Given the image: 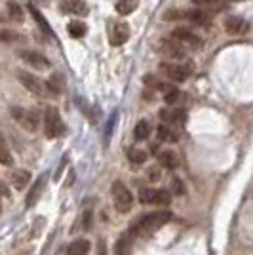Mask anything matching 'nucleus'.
Here are the masks:
<instances>
[{
	"instance_id": "obj_1",
	"label": "nucleus",
	"mask_w": 253,
	"mask_h": 255,
	"mask_svg": "<svg viewBox=\"0 0 253 255\" xmlns=\"http://www.w3.org/2000/svg\"><path fill=\"white\" fill-rule=\"evenodd\" d=\"M169 219H171V212H168V210L147 213L145 217H139L137 221L131 225L129 233L133 236H148V234L156 233L158 229H162Z\"/></svg>"
},
{
	"instance_id": "obj_2",
	"label": "nucleus",
	"mask_w": 253,
	"mask_h": 255,
	"mask_svg": "<svg viewBox=\"0 0 253 255\" xmlns=\"http://www.w3.org/2000/svg\"><path fill=\"white\" fill-rule=\"evenodd\" d=\"M42 122H44V131H46V137L57 139V137H61V135L65 133V124H63V120H61L59 111H57L55 107H46Z\"/></svg>"
},
{
	"instance_id": "obj_3",
	"label": "nucleus",
	"mask_w": 253,
	"mask_h": 255,
	"mask_svg": "<svg viewBox=\"0 0 253 255\" xmlns=\"http://www.w3.org/2000/svg\"><path fill=\"white\" fill-rule=\"evenodd\" d=\"M111 194H113V202L115 208L120 213H127L133 206V194L127 189L122 181H115L111 187Z\"/></svg>"
},
{
	"instance_id": "obj_4",
	"label": "nucleus",
	"mask_w": 253,
	"mask_h": 255,
	"mask_svg": "<svg viewBox=\"0 0 253 255\" xmlns=\"http://www.w3.org/2000/svg\"><path fill=\"white\" fill-rule=\"evenodd\" d=\"M158 71L171 82H185L192 75V65L177 63V61H166V63H160Z\"/></svg>"
},
{
	"instance_id": "obj_5",
	"label": "nucleus",
	"mask_w": 253,
	"mask_h": 255,
	"mask_svg": "<svg viewBox=\"0 0 253 255\" xmlns=\"http://www.w3.org/2000/svg\"><path fill=\"white\" fill-rule=\"evenodd\" d=\"M17 78L32 96H38V97H48L50 96V90H48V84H44L42 80L38 76L31 75L27 71H17Z\"/></svg>"
},
{
	"instance_id": "obj_6",
	"label": "nucleus",
	"mask_w": 253,
	"mask_h": 255,
	"mask_svg": "<svg viewBox=\"0 0 253 255\" xmlns=\"http://www.w3.org/2000/svg\"><path fill=\"white\" fill-rule=\"evenodd\" d=\"M171 40H175L177 44H181L185 50H200L202 48V38L196 32L189 31V29H175L171 32Z\"/></svg>"
},
{
	"instance_id": "obj_7",
	"label": "nucleus",
	"mask_w": 253,
	"mask_h": 255,
	"mask_svg": "<svg viewBox=\"0 0 253 255\" xmlns=\"http://www.w3.org/2000/svg\"><path fill=\"white\" fill-rule=\"evenodd\" d=\"M141 204H154V206H168L171 202V194L162 189H141L139 191Z\"/></svg>"
},
{
	"instance_id": "obj_8",
	"label": "nucleus",
	"mask_w": 253,
	"mask_h": 255,
	"mask_svg": "<svg viewBox=\"0 0 253 255\" xmlns=\"http://www.w3.org/2000/svg\"><path fill=\"white\" fill-rule=\"evenodd\" d=\"M158 52L164 55V57H168L171 61H181V59H185L187 57V50L177 44L175 40H171V38H164V40H160L158 44Z\"/></svg>"
},
{
	"instance_id": "obj_9",
	"label": "nucleus",
	"mask_w": 253,
	"mask_h": 255,
	"mask_svg": "<svg viewBox=\"0 0 253 255\" xmlns=\"http://www.w3.org/2000/svg\"><path fill=\"white\" fill-rule=\"evenodd\" d=\"M11 115L15 117V120H17L25 129L36 131V128H38V113H36V111H25L21 107H11Z\"/></svg>"
},
{
	"instance_id": "obj_10",
	"label": "nucleus",
	"mask_w": 253,
	"mask_h": 255,
	"mask_svg": "<svg viewBox=\"0 0 253 255\" xmlns=\"http://www.w3.org/2000/svg\"><path fill=\"white\" fill-rule=\"evenodd\" d=\"M19 57H21L25 63H29L31 67H34L36 71H46V69H50V67H52V63L48 61V57L42 55V53H38V52L23 50V52H19Z\"/></svg>"
},
{
	"instance_id": "obj_11",
	"label": "nucleus",
	"mask_w": 253,
	"mask_h": 255,
	"mask_svg": "<svg viewBox=\"0 0 253 255\" xmlns=\"http://www.w3.org/2000/svg\"><path fill=\"white\" fill-rule=\"evenodd\" d=\"M225 31L232 36H240V34H246L250 31V23L240 15H229L225 19Z\"/></svg>"
},
{
	"instance_id": "obj_12",
	"label": "nucleus",
	"mask_w": 253,
	"mask_h": 255,
	"mask_svg": "<svg viewBox=\"0 0 253 255\" xmlns=\"http://www.w3.org/2000/svg\"><path fill=\"white\" fill-rule=\"evenodd\" d=\"M129 38V27L126 23H115L113 29H111V34H109V40L113 46H122L124 42H127Z\"/></svg>"
},
{
	"instance_id": "obj_13",
	"label": "nucleus",
	"mask_w": 253,
	"mask_h": 255,
	"mask_svg": "<svg viewBox=\"0 0 253 255\" xmlns=\"http://www.w3.org/2000/svg\"><path fill=\"white\" fill-rule=\"evenodd\" d=\"M133 234L131 233H124L120 238H118V242L115 246V254L116 255H131V246H133Z\"/></svg>"
},
{
	"instance_id": "obj_14",
	"label": "nucleus",
	"mask_w": 253,
	"mask_h": 255,
	"mask_svg": "<svg viewBox=\"0 0 253 255\" xmlns=\"http://www.w3.org/2000/svg\"><path fill=\"white\" fill-rule=\"evenodd\" d=\"M61 8L73 15H86L88 13V6L84 0H61Z\"/></svg>"
},
{
	"instance_id": "obj_15",
	"label": "nucleus",
	"mask_w": 253,
	"mask_h": 255,
	"mask_svg": "<svg viewBox=\"0 0 253 255\" xmlns=\"http://www.w3.org/2000/svg\"><path fill=\"white\" fill-rule=\"evenodd\" d=\"M200 10L208 11V13H211V11H221L227 8V0H192Z\"/></svg>"
},
{
	"instance_id": "obj_16",
	"label": "nucleus",
	"mask_w": 253,
	"mask_h": 255,
	"mask_svg": "<svg viewBox=\"0 0 253 255\" xmlns=\"http://www.w3.org/2000/svg\"><path fill=\"white\" fill-rule=\"evenodd\" d=\"M143 82H145L148 88H152V90H158V92H162V94H168L169 90H173V88H175L173 84L162 82L158 76H154V75H147L145 78H143Z\"/></svg>"
},
{
	"instance_id": "obj_17",
	"label": "nucleus",
	"mask_w": 253,
	"mask_h": 255,
	"mask_svg": "<svg viewBox=\"0 0 253 255\" xmlns=\"http://www.w3.org/2000/svg\"><path fill=\"white\" fill-rule=\"evenodd\" d=\"M160 117L164 122H169V124H177V122H185V111L181 109H166L160 113Z\"/></svg>"
},
{
	"instance_id": "obj_18",
	"label": "nucleus",
	"mask_w": 253,
	"mask_h": 255,
	"mask_svg": "<svg viewBox=\"0 0 253 255\" xmlns=\"http://www.w3.org/2000/svg\"><path fill=\"white\" fill-rule=\"evenodd\" d=\"M46 177H40V179L36 181V185L31 189V192H29V196H27V208H32L34 204H36V200L40 198V194H42V191H44V187H46Z\"/></svg>"
},
{
	"instance_id": "obj_19",
	"label": "nucleus",
	"mask_w": 253,
	"mask_h": 255,
	"mask_svg": "<svg viewBox=\"0 0 253 255\" xmlns=\"http://www.w3.org/2000/svg\"><path fill=\"white\" fill-rule=\"evenodd\" d=\"M158 160H160V164H162L164 168H168V170H175V168H177V164H179L177 154H175L173 150H162Z\"/></svg>"
},
{
	"instance_id": "obj_20",
	"label": "nucleus",
	"mask_w": 253,
	"mask_h": 255,
	"mask_svg": "<svg viewBox=\"0 0 253 255\" xmlns=\"http://www.w3.org/2000/svg\"><path fill=\"white\" fill-rule=\"evenodd\" d=\"M29 181H31V173L27 170H17L11 175V183H13V187H15L17 191L25 189V187L29 185Z\"/></svg>"
},
{
	"instance_id": "obj_21",
	"label": "nucleus",
	"mask_w": 253,
	"mask_h": 255,
	"mask_svg": "<svg viewBox=\"0 0 253 255\" xmlns=\"http://www.w3.org/2000/svg\"><path fill=\"white\" fill-rule=\"evenodd\" d=\"M0 164H4V166H11V164H13L10 147H8V143H6V137H4L2 133H0Z\"/></svg>"
},
{
	"instance_id": "obj_22",
	"label": "nucleus",
	"mask_w": 253,
	"mask_h": 255,
	"mask_svg": "<svg viewBox=\"0 0 253 255\" xmlns=\"http://www.w3.org/2000/svg\"><path fill=\"white\" fill-rule=\"evenodd\" d=\"M135 10H137V0H118L116 2V11L120 15H127Z\"/></svg>"
},
{
	"instance_id": "obj_23",
	"label": "nucleus",
	"mask_w": 253,
	"mask_h": 255,
	"mask_svg": "<svg viewBox=\"0 0 253 255\" xmlns=\"http://www.w3.org/2000/svg\"><path fill=\"white\" fill-rule=\"evenodd\" d=\"M31 13H32V17H34V21L40 25V29H42L46 34H52V27H50V23L44 19V15L40 13V10H38L34 4H31Z\"/></svg>"
},
{
	"instance_id": "obj_24",
	"label": "nucleus",
	"mask_w": 253,
	"mask_h": 255,
	"mask_svg": "<svg viewBox=\"0 0 253 255\" xmlns=\"http://www.w3.org/2000/svg\"><path fill=\"white\" fill-rule=\"evenodd\" d=\"M90 252V242L88 240H76L69 246V255H86Z\"/></svg>"
},
{
	"instance_id": "obj_25",
	"label": "nucleus",
	"mask_w": 253,
	"mask_h": 255,
	"mask_svg": "<svg viewBox=\"0 0 253 255\" xmlns=\"http://www.w3.org/2000/svg\"><path fill=\"white\" fill-rule=\"evenodd\" d=\"M150 124H148L147 120H141V122H137V126H135V131H133V135H135V139L137 141H143V139H147L148 135H150Z\"/></svg>"
},
{
	"instance_id": "obj_26",
	"label": "nucleus",
	"mask_w": 253,
	"mask_h": 255,
	"mask_svg": "<svg viewBox=\"0 0 253 255\" xmlns=\"http://www.w3.org/2000/svg\"><path fill=\"white\" fill-rule=\"evenodd\" d=\"M86 31H88V27H86L82 21L69 23V34H71L73 38H82V36H86Z\"/></svg>"
},
{
	"instance_id": "obj_27",
	"label": "nucleus",
	"mask_w": 253,
	"mask_h": 255,
	"mask_svg": "<svg viewBox=\"0 0 253 255\" xmlns=\"http://www.w3.org/2000/svg\"><path fill=\"white\" fill-rule=\"evenodd\" d=\"M127 160L131 164H143L147 160V150L143 149H129L127 150Z\"/></svg>"
},
{
	"instance_id": "obj_28",
	"label": "nucleus",
	"mask_w": 253,
	"mask_h": 255,
	"mask_svg": "<svg viewBox=\"0 0 253 255\" xmlns=\"http://www.w3.org/2000/svg\"><path fill=\"white\" fill-rule=\"evenodd\" d=\"M8 11H10V17L13 21H23L21 4H17L15 0H10V2H8Z\"/></svg>"
},
{
	"instance_id": "obj_29",
	"label": "nucleus",
	"mask_w": 253,
	"mask_h": 255,
	"mask_svg": "<svg viewBox=\"0 0 253 255\" xmlns=\"http://www.w3.org/2000/svg\"><path fill=\"white\" fill-rule=\"evenodd\" d=\"M21 36L15 31H8V29H0V42L2 44H10V42H19Z\"/></svg>"
},
{
	"instance_id": "obj_30",
	"label": "nucleus",
	"mask_w": 253,
	"mask_h": 255,
	"mask_svg": "<svg viewBox=\"0 0 253 255\" xmlns=\"http://www.w3.org/2000/svg\"><path fill=\"white\" fill-rule=\"evenodd\" d=\"M158 137L162 141H169V143H175L177 141V133L175 131H171L168 126H158Z\"/></svg>"
},
{
	"instance_id": "obj_31",
	"label": "nucleus",
	"mask_w": 253,
	"mask_h": 255,
	"mask_svg": "<svg viewBox=\"0 0 253 255\" xmlns=\"http://www.w3.org/2000/svg\"><path fill=\"white\" fill-rule=\"evenodd\" d=\"M48 90H50V94H53V96H59V94H61V90H63L61 75L52 76V80H50V84H48Z\"/></svg>"
},
{
	"instance_id": "obj_32",
	"label": "nucleus",
	"mask_w": 253,
	"mask_h": 255,
	"mask_svg": "<svg viewBox=\"0 0 253 255\" xmlns=\"http://www.w3.org/2000/svg\"><path fill=\"white\" fill-rule=\"evenodd\" d=\"M179 96H181V92L177 88H173V90H169L168 94H164V101H166L168 105H173V103L179 99Z\"/></svg>"
},
{
	"instance_id": "obj_33",
	"label": "nucleus",
	"mask_w": 253,
	"mask_h": 255,
	"mask_svg": "<svg viewBox=\"0 0 253 255\" xmlns=\"http://www.w3.org/2000/svg\"><path fill=\"white\" fill-rule=\"evenodd\" d=\"M171 191L175 192V194H185V187H183V181L181 179H171Z\"/></svg>"
},
{
	"instance_id": "obj_34",
	"label": "nucleus",
	"mask_w": 253,
	"mask_h": 255,
	"mask_svg": "<svg viewBox=\"0 0 253 255\" xmlns=\"http://www.w3.org/2000/svg\"><path fill=\"white\" fill-rule=\"evenodd\" d=\"M0 194H2V196H6V198H10V191H8V187H4L2 183H0Z\"/></svg>"
},
{
	"instance_id": "obj_35",
	"label": "nucleus",
	"mask_w": 253,
	"mask_h": 255,
	"mask_svg": "<svg viewBox=\"0 0 253 255\" xmlns=\"http://www.w3.org/2000/svg\"><path fill=\"white\" fill-rule=\"evenodd\" d=\"M99 255H107V246H105V242H103V240L99 242Z\"/></svg>"
},
{
	"instance_id": "obj_36",
	"label": "nucleus",
	"mask_w": 253,
	"mask_h": 255,
	"mask_svg": "<svg viewBox=\"0 0 253 255\" xmlns=\"http://www.w3.org/2000/svg\"><path fill=\"white\" fill-rule=\"evenodd\" d=\"M158 177H160L158 168H152V171H150V179H158Z\"/></svg>"
},
{
	"instance_id": "obj_37",
	"label": "nucleus",
	"mask_w": 253,
	"mask_h": 255,
	"mask_svg": "<svg viewBox=\"0 0 253 255\" xmlns=\"http://www.w3.org/2000/svg\"><path fill=\"white\" fill-rule=\"evenodd\" d=\"M32 2H36V4H46V0H32Z\"/></svg>"
},
{
	"instance_id": "obj_38",
	"label": "nucleus",
	"mask_w": 253,
	"mask_h": 255,
	"mask_svg": "<svg viewBox=\"0 0 253 255\" xmlns=\"http://www.w3.org/2000/svg\"><path fill=\"white\" fill-rule=\"evenodd\" d=\"M0 212H2V204H0Z\"/></svg>"
}]
</instances>
